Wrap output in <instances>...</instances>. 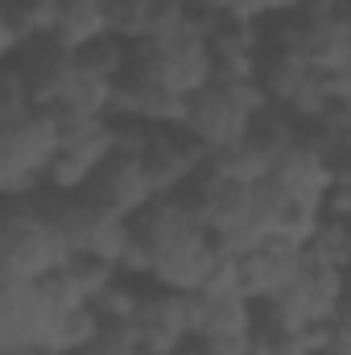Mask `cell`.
<instances>
[{
    "instance_id": "obj_21",
    "label": "cell",
    "mask_w": 351,
    "mask_h": 355,
    "mask_svg": "<svg viewBox=\"0 0 351 355\" xmlns=\"http://www.w3.org/2000/svg\"><path fill=\"white\" fill-rule=\"evenodd\" d=\"M298 8H306V0H261L264 25H268V21H281V17H293Z\"/></svg>"
},
{
    "instance_id": "obj_3",
    "label": "cell",
    "mask_w": 351,
    "mask_h": 355,
    "mask_svg": "<svg viewBox=\"0 0 351 355\" xmlns=\"http://www.w3.org/2000/svg\"><path fill=\"white\" fill-rule=\"evenodd\" d=\"M58 145H62V124L50 107H37L17 124H0V194L29 198L46 190Z\"/></svg>"
},
{
    "instance_id": "obj_8",
    "label": "cell",
    "mask_w": 351,
    "mask_h": 355,
    "mask_svg": "<svg viewBox=\"0 0 351 355\" xmlns=\"http://www.w3.org/2000/svg\"><path fill=\"white\" fill-rule=\"evenodd\" d=\"M137 339L141 352H182L194 339L190 327V293L162 289V285H141L137 302Z\"/></svg>"
},
{
    "instance_id": "obj_19",
    "label": "cell",
    "mask_w": 351,
    "mask_h": 355,
    "mask_svg": "<svg viewBox=\"0 0 351 355\" xmlns=\"http://www.w3.org/2000/svg\"><path fill=\"white\" fill-rule=\"evenodd\" d=\"M103 4H108L112 33L137 46L141 33H145V17H149V4H153V0H103Z\"/></svg>"
},
{
    "instance_id": "obj_25",
    "label": "cell",
    "mask_w": 351,
    "mask_h": 355,
    "mask_svg": "<svg viewBox=\"0 0 351 355\" xmlns=\"http://www.w3.org/2000/svg\"><path fill=\"white\" fill-rule=\"evenodd\" d=\"M348 12H351V4H348Z\"/></svg>"
},
{
    "instance_id": "obj_14",
    "label": "cell",
    "mask_w": 351,
    "mask_h": 355,
    "mask_svg": "<svg viewBox=\"0 0 351 355\" xmlns=\"http://www.w3.org/2000/svg\"><path fill=\"white\" fill-rule=\"evenodd\" d=\"M273 182L277 190L289 198V202H314V207H327V194H331V182H335V166L331 157L306 149L302 141L273 166Z\"/></svg>"
},
{
    "instance_id": "obj_15",
    "label": "cell",
    "mask_w": 351,
    "mask_h": 355,
    "mask_svg": "<svg viewBox=\"0 0 351 355\" xmlns=\"http://www.w3.org/2000/svg\"><path fill=\"white\" fill-rule=\"evenodd\" d=\"M108 33H112V21H108L103 0H54V33L50 37H58L62 46L83 50Z\"/></svg>"
},
{
    "instance_id": "obj_9",
    "label": "cell",
    "mask_w": 351,
    "mask_h": 355,
    "mask_svg": "<svg viewBox=\"0 0 351 355\" xmlns=\"http://www.w3.org/2000/svg\"><path fill=\"white\" fill-rule=\"evenodd\" d=\"M83 198L99 202L103 211H112V215H120V219H132V215H141L157 194H153V186H149V174H145V157L116 149V153L95 170V178L83 186Z\"/></svg>"
},
{
    "instance_id": "obj_23",
    "label": "cell",
    "mask_w": 351,
    "mask_h": 355,
    "mask_svg": "<svg viewBox=\"0 0 351 355\" xmlns=\"http://www.w3.org/2000/svg\"><path fill=\"white\" fill-rule=\"evenodd\" d=\"M0 355H58V352H46V347H33V352H0Z\"/></svg>"
},
{
    "instance_id": "obj_5",
    "label": "cell",
    "mask_w": 351,
    "mask_h": 355,
    "mask_svg": "<svg viewBox=\"0 0 351 355\" xmlns=\"http://www.w3.org/2000/svg\"><path fill=\"white\" fill-rule=\"evenodd\" d=\"M54 223H58L67 252L103 257V261L120 265V257L128 248V219L103 211L99 202H91L83 194H71V198L54 194Z\"/></svg>"
},
{
    "instance_id": "obj_11",
    "label": "cell",
    "mask_w": 351,
    "mask_h": 355,
    "mask_svg": "<svg viewBox=\"0 0 351 355\" xmlns=\"http://www.w3.org/2000/svg\"><path fill=\"white\" fill-rule=\"evenodd\" d=\"M54 310L33 281H0V352L46 347Z\"/></svg>"
},
{
    "instance_id": "obj_24",
    "label": "cell",
    "mask_w": 351,
    "mask_h": 355,
    "mask_svg": "<svg viewBox=\"0 0 351 355\" xmlns=\"http://www.w3.org/2000/svg\"><path fill=\"white\" fill-rule=\"evenodd\" d=\"M141 355H186V347L182 352H141Z\"/></svg>"
},
{
    "instance_id": "obj_4",
    "label": "cell",
    "mask_w": 351,
    "mask_h": 355,
    "mask_svg": "<svg viewBox=\"0 0 351 355\" xmlns=\"http://www.w3.org/2000/svg\"><path fill=\"white\" fill-rule=\"evenodd\" d=\"M132 71L153 79L157 87L178 91V95H194L211 83V42L182 33V37H166V42H137V58Z\"/></svg>"
},
{
    "instance_id": "obj_20",
    "label": "cell",
    "mask_w": 351,
    "mask_h": 355,
    "mask_svg": "<svg viewBox=\"0 0 351 355\" xmlns=\"http://www.w3.org/2000/svg\"><path fill=\"white\" fill-rule=\"evenodd\" d=\"M186 355H257L252 339H211V335H194L186 343Z\"/></svg>"
},
{
    "instance_id": "obj_18",
    "label": "cell",
    "mask_w": 351,
    "mask_h": 355,
    "mask_svg": "<svg viewBox=\"0 0 351 355\" xmlns=\"http://www.w3.org/2000/svg\"><path fill=\"white\" fill-rule=\"evenodd\" d=\"M33 112H37V103L25 87V79L12 67H4V75H0V124H17V120H25Z\"/></svg>"
},
{
    "instance_id": "obj_10",
    "label": "cell",
    "mask_w": 351,
    "mask_h": 355,
    "mask_svg": "<svg viewBox=\"0 0 351 355\" xmlns=\"http://www.w3.org/2000/svg\"><path fill=\"white\" fill-rule=\"evenodd\" d=\"M141 157H145V174H149V186L157 198H170L178 190H186L190 178L211 162V153L186 128H153L149 149Z\"/></svg>"
},
{
    "instance_id": "obj_17",
    "label": "cell",
    "mask_w": 351,
    "mask_h": 355,
    "mask_svg": "<svg viewBox=\"0 0 351 355\" xmlns=\"http://www.w3.org/2000/svg\"><path fill=\"white\" fill-rule=\"evenodd\" d=\"M99 335V314L95 306H71V310H58L54 322H50V335H46V352L58 355H79L91 339Z\"/></svg>"
},
{
    "instance_id": "obj_12",
    "label": "cell",
    "mask_w": 351,
    "mask_h": 355,
    "mask_svg": "<svg viewBox=\"0 0 351 355\" xmlns=\"http://www.w3.org/2000/svg\"><path fill=\"white\" fill-rule=\"evenodd\" d=\"M302 261H306V248H298L281 236H268L261 248L240 257V285L252 302H268V297H277L281 289L293 285Z\"/></svg>"
},
{
    "instance_id": "obj_2",
    "label": "cell",
    "mask_w": 351,
    "mask_h": 355,
    "mask_svg": "<svg viewBox=\"0 0 351 355\" xmlns=\"http://www.w3.org/2000/svg\"><path fill=\"white\" fill-rule=\"evenodd\" d=\"M268 107L264 91L257 79L248 83H223V79H211L203 91H194L186 99V132L207 149V153H223L232 145H240L257 116Z\"/></svg>"
},
{
    "instance_id": "obj_13",
    "label": "cell",
    "mask_w": 351,
    "mask_h": 355,
    "mask_svg": "<svg viewBox=\"0 0 351 355\" xmlns=\"http://www.w3.org/2000/svg\"><path fill=\"white\" fill-rule=\"evenodd\" d=\"M190 327L211 339H252L257 302L248 293H190Z\"/></svg>"
},
{
    "instance_id": "obj_6",
    "label": "cell",
    "mask_w": 351,
    "mask_h": 355,
    "mask_svg": "<svg viewBox=\"0 0 351 355\" xmlns=\"http://www.w3.org/2000/svg\"><path fill=\"white\" fill-rule=\"evenodd\" d=\"M116 153V120H87V124H71L62 128V145H58V157L50 166L46 178V190L71 198V194H83L95 170Z\"/></svg>"
},
{
    "instance_id": "obj_1",
    "label": "cell",
    "mask_w": 351,
    "mask_h": 355,
    "mask_svg": "<svg viewBox=\"0 0 351 355\" xmlns=\"http://www.w3.org/2000/svg\"><path fill=\"white\" fill-rule=\"evenodd\" d=\"M71 252L54 223V190L4 198L0 219V281H42Z\"/></svg>"
},
{
    "instance_id": "obj_22",
    "label": "cell",
    "mask_w": 351,
    "mask_h": 355,
    "mask_svg": "<svg viewBox=\"0 0 351 355\" xmlns=\"http://www.w3.org/2000/svg\"><path fill=\"white\" fill-rule=\"evenodd\" d=\"M306 4H318V8H348L351 0H306Z\"/></svg>"
},
{
    "instance_id": "obj_16",
    "label": "cell",
    "mask_w": 351,
    "mask_h": 355,
    "mask_svg": "<svg viewBox=\"0 0 351 355\" xmlns=\"http://www.w3.org/2000/svg\"><path fill=\"white\" fill-rule=\"evenodd\" d=\"M132 58H137V46L124 42V37H116V33H108V37L91 42L83 50H75L79 71H87L95 79H108V83H120L132 71Z\"/></svg>"
},
{
    "instance_id": "obj_7",
    "label": "cell",
    "mask_w": 351,
    "mask_h": 355,
    "mask_svg": "<svg viewBox=\"0 0 351 355\" xmlns=\"http://www.w3.org/2000/svg\"><path fill=\"white\" fill-rule=\"evenodd\" d=\"M4 67H12L25 79V87H29L37 107H54L67 95V87L75 83V71H79L75 50L62 46L58 37H33L12 58H4Z\"/></svg>"
}]
</instances>
